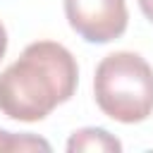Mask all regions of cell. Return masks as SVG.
<instances>
[{
	"mask_svg": "<svg viewBox=\"0 0 153 153\" xmlns=\"http://www.w3.org/2000/svg\"><path fill=\"white\" fill-rule=\"evenodd\" d=\"M5 50H7V29H5V24L0 22V60L5 57Z\"/></svg>",
	"mask_w": 153,
	"mask_h": 153,
	"instance_id": "cell-7",
	"label": "cell"
},
{
	"mask_svg": "<svg viewBox=\"0 0 153 153\" xmlns=\"http://www.w3.org/2000/svg\"><path fill=\"white\" fill-rule=\"evenodd\" d=\"M65 17L86 43L117 41L129 24L124 0H65Z\"/></svg>",
	"mask_w": 153,
	"mask_h": 153,
	"instance_id": "cell-3",
	"label": "cell"
},
{
	"mask_svg": "<svg viewBox=\"0 0 153 153\" xmlns=\"http://www.w3.org/2000/svg\"><path fill=\"white\" fill-rule=\"evenodd\" d=\"M29 151H50V143L33 134H12L0 129V153H29Z\"/></svg>",
	"mask_w": 153,
	"mask_h": 153,
	"instance_id": "cell-5",
	"label": "cell"
},
{
	"mask_svg": "<svg viewBox=\"0 0 153 153\" xmlns=\"http://www.w3.org/2000/svg\"><path fill=\"white\" fill-rule=\"evenodd\" d=\"M76 84L74 55L57 41H33L0 72V112L17 122H41L74 96Z\"/></svg>",
	"mask_w": 153,
	"mask_h": 153,
	"instance_id": "cell-1",
	"label": "cell"
},
{
	"mask_svg": "<svg viewBox=\"0 0 153 153\" xmlns=\"http://www.w3.org/2000/svg\"><path fill=\"white\" fill-rule=\"evenodd\" d=\"M96 105L115 122L139 124L153 112V67L131 50L105 55L93 74Z\"/></svg>",
	"mask_w": 153,
	"mask_h": 153,
	"instance_id": "cell-2",
	"label": "cell"
},
{
	"mask_svg": "<svg viewBox=\"0 0 153 153\" xmlns=\"http://www.w3.org/2000/svg\"><path fill=\"white\" fill-rule=\"evenodd\" d=\"M139 2V10H141V14L153 24V0H136Z\"/></svg>",
	"mask_w": 153,
	"mask_h": 153,
	"instance_id": "cell-6",
	"label": "cell"
},
{
	"mask_svg": "<svg viewBox=\"0 0 153 153\" xmlns=\"http://www.w3.org/2000/svg\"><path fill=\"white\" fill-rule=\"evenodd\" d=\"M67 151L69 153H120L122 141L103 127H84L67 139Z\"/></svg>",
	"mask_w": 153,
	"mask_h": 153,
	"instance_id": "cell-4",
	"label": "cell"
}]
</instances>
